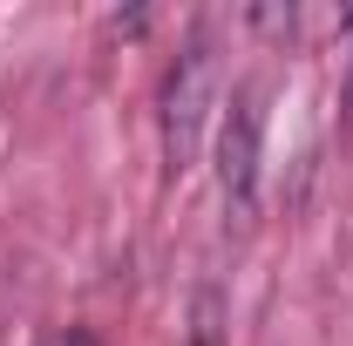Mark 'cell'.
<instances>
[{"label":"cell","mask_w":353,"mask_h":346,"mask_svg":"<svg viewBox=\"0 0 353 346\" xmlns=\"http://www.w3.org/2000/svg\"><path fill=\"white\" fill-rule=\"evenodd\" d=\"M218 170H224V197L231 211H252V190H259V95L238 88L231 95V116H224V143H218Z\"/></svg>","instance_id":"obj_2"},{"label":"cell","mask_w":353,"mask_h":346,"mask_svg":"<svg viewBox=\"0 0 353 346\" xmlns=\"http://www.w3.org/2000/svg\"><path fill=\"white\" fill-rule=\"evenodd\" d=\"M48 346H102V340H88V333H61V340H48Z\"/></svg>","instance_id":"obj_3"},{"label":"cell","mask_w":353,"mask_h":346,"mask_svg":"<svg viewBox=\"0 0 353 346\" xmlns=\"http://www.w3.org/2000/svg\"><path fill=\"white\" fill-rule=\"evenodd\" d=\"M204 95H211V48L190 41L163 82V156H170V170H190V150L204 130Z\"/></svg>","instance_id":"obj_1"}]
</instances>
